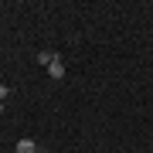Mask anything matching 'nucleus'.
Returning <instances> with one entry per match:
<instances>
[{
    "label": "nucleus",
    "instance_id": "obj_5",
    "mask_svg": "<svg viewBox=\"0 0 153 153\" xmlns=\"http://www.w3.org/2000/svg\"><path fill=\"white\" fill-rule=\"evenodd\" d=\"M0 112H4V102H0Z\"/></svg>",
    "mask_w": 153,
    "mask_h": 153
},
{
    "label": "nucleus",
    "instance_id": "obj_6",
    "mask_svg": "<svg viewBox=\"0 0 153 153\" xmlns=\"http://www.w3.org/2000/svg\"><path fill=\"white\" fill-rule=\"evenodd\" d=\"M38 153H48V150H38Z\"/></svg>",
    "mask_w": 153,
    "mask_h": 153
},
{
    "label": "nucleus",
    "instance_id": "obj_1",
    "mask_svg": "<svg viewBox=\"0 0 153 153\" xmlns=\"http://www.w3.org/2000/svg\"><path fill=\"white\" fill-rule=\"evenodd\" d=\"M41 146H38V143H34L31 136H24V140H17V153H38Z\"/></svg>",
    "mask_w": 153,
    "mask_h": 153
},
{
    "label": "nucleus",
    "instance_id": "obj_3",
    "mask_svg": "<svg viewBox=\"0 0 153 153\" xmlns=\"http://www.w3.org/2000/svg\"><path fill=\"white\" fill-rule=\"evenodd\" d=\"M38 61H41V65H51V61H58V55L44 48V51H38Z\"/></svg>",
    "mask_w": 153,
    "mask_h": 153
},
{
    "label": "nucleus",
    "instance_id": "obj_2",
    "mask_svg": "<svg viewBox=\"0 0 153 153\" xmlns=\"http://www.w3.org/2000/svg\"><path fill=\"white\" fill-rule=\"evenodd\" d=\"M48 75L55 78V82H58V78H65V65H61V58H58V61H51V65H48Z\"/></svg>",
    "mask_w": 153,
    "mask_h": 153
},
{
    "label": "nucleus",
    "instance_id": "obj_4",
    "mask_svg": "<svg viewBox=\"0 0 153 153\" xmlns=\"http://www.w3.org/2000/svg\"><path fill=\"white\" fill-rule=\"evenodd\" d=\"M7 95H10V88H7V85H0V102H4Z\"/></svg>",
    "mask_w": 153,
    "mask_h": 153
}]
</instances>
